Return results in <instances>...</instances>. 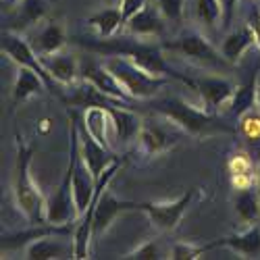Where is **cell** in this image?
Masks as SVG:
<instances>
[{"mask_svg": "<svg viewBox=\"0 0 260 260\" xmlns=\"http://www.w3.org/2000/svg\"><path fill=\"white\" fill-rule=\"evenodd\" d=\"M148 38H140V36H111V38H77L75 42L79 46L88 48L90 52H96L100 56H127L134 62H138L140 67H144L146 71H150L152 75L158 77H171L177 79L185 85L191 88V77L177 73L175 69L167 62L165 54H162V46L160 42H146Z\"/></svg>", "mask_w": 260, "mask_h": 260, "instance_id": "6da1fadb", "label": "cell"}, {"mask_svg": "<svg viewBox=\"0 0 260 260\" xmlns=\"http://www.w3.org/2000/svg\"><path fill=\"white\" fill-rule=\"evenodd\" d=\"M152 111L165 117L171 125L193 140H208L214 136H235L237 127L225 123L219 115H210L204 108L185 102L179 96L152 98Z\"/></svg>", "mask_w": 260, "mask_h": 260, "instance_id": "7a4b0ae2", "label": "cell"}, {"mask_svg": "<svg viewBox=\"0 0 260 260\" xmlns=\"http://www.w3.org/2000/svg\"><path fill=\"white\" fill-rule=\"evenodd\" d=\"M17 158H15V177H13V193L19 212L25 216L29 225H46V200L42 191L31 179V160H34V146L17 134Z\"/></svg>", "mask_w": 260, "mask_h": 260, "instance_id": "3957f363", "label": "cell"}, {"mask_svg": "<svg viewBox=\"0 0 260 260\" xmlns=\"http://www.w3.org/2000/svg\"><path fill=\"white\" fill-rule=\"evenodd\" d=\"M104 67L111 71L119 83L125 88V92L132 96V100H152L160 92V88L167 83L169 77H158L140 67L127 56H106Z\"/></svg>", "mask_w": 260, "mask_h": 260, "instance_id": "277c9868", "label": "cell"}, {"mask_svg": "<svg viewBox=\"0 0 260 260\" xmlns=\"http://www.w3.org/2000/svg\"><path fill=\"white\" fill-rule=\"evenodd\" d=\"M160 46H162V50L175 52L206 71H225L227 67H231L225 60V56L221 54V50H216L208 42V38L196 29L183 31L181 36L173 38V40H165V42H160Z\"/></svg>", "mask_w": 260, "mask_h": 260, "instance_id": "5b68a950", "label": "cell"}, {"mask_svg": "<svg viewBox=\"0 0 260 260\" xmlns=\"http://www.w3.org/2000/svg\"><path fill=\"white\" fill-rule=\"evenodd\" d=\"M0 46H3V54L9 56L13 62H17L19 67H27V69H34L42 79H44L48 92L56 94L60 98L62 94V85L46 71L44 62H42V56L38 54V50L34 48V44L21 36L19 31H13V29H5L3 31V42H0Z\"/></svg>", "mask_w": 260, "mask_h": 260, "instance_id": "8992f818", "label": "cell"}, {"mask_svg": "<svg viewBox=\"0 0 260 260\" xmlns=\"http://www.w3.org/2000/svg\"><path fill=\"white\" fill-rule=\"evenodd\" d=\"M196 196H198V187H189L173 202H140V210L158 231H173L177 229V225L181 223L183 214L187 212Z\"/></svg>", "mask_w": 260, "mask_h": 260, "instance_id": "52a82bcc", "label": "cell"}, {"mask_svg": "<svg viewBox=\"0 0 260 260\" xmlns=\"http://www.w3.org/2000/svg\"><path fill=\"white\" fill-rule=\"evenodd\" d=\"M191 90H196L202 98V108L210 115H219L221 108L229 106L237 85L221 75H204L191 77Z\"/></svg>", "mask_w": 260, "mask_h": 260, "instance_id": "ba28073f", "label": "cell"}, {"mask_svg": "<svg viewBox=\"0 0 260 260\" xmlns=\"http://www.w3.org/2000/svg\"><path fill=\"white\" fill-rule=\"evenodd\" d=\"M132 210H140V202L119 200L106 187L100 193V198L96 202V210H94V227H92V240H94V244L108 231V227L113 225V221L117 219L119 214L132 212Z\"/></svg>", "mask_w": 260, "mask_h": 260, "instance_id": "9c48e42d", "label": "cell"}, {"mask_svg": "<svg viewBox=\"0 0 260 260\" xmlns=\"http://www.w3.org/2000/svg\"><path fill=\"white\" fill-rule=\"evenodd\" d=\"M79 154L85 160V165L90 167V171L94 173L96 181L102 177V173L111 167L115 160H119V156L113 152L108 146L100 144L88 129L83 127L81 119H79Z\"/></svg>", "mask_w": 260, "mask_h": 260, "instance_id": "30bf717a", "label": "cell"}, {"mask_svg": "<svg viewBox=\"0 0 260 260\" xmlns=\"http://www.w3.org/2000/svg\"><path fill=\"white\" fill-rule=\"evenodd\" d=\"M71 235L67 233H50L42 235L25 246V258L29 260H52V258H75V244L67 242Z\"/></svg>", "mask_w": 260, "mask_h": 260, "instance_id": "8fae6325", "label": "cell"}, {"mask_svg": "<svg viewBox=\"0 0 260 260\" xmlns=\"http://www.w3.org/2000/svg\"><path fill=\"white\" fill-rule=\"evenodd\" d=\"M79 71L81 77L92 81L100 92H104L106 96H111L123 104L132 102V96L125 92V88L119 83V79L104 67V62H96V60H88V62H79Z\"/></svg>", "mask_w": 260, "mask_h": 260, "instance_id": "7c38bea8", "label": "cell"}, {"mask_svg": "<svg viewBox=\"0 0 260 260\" xmlns=\"http://www.w3.org/2000/svg\"><path fill=\"white\" fill-rule=\"evenodd\" d=\"M96 177L94 173L90 171V167L85 165V160L81 158L79 150H77V156H75V167H73V198H75V206L79 216L88 210L94 193H96Z\"/></svg>", "mask_w": 260, "mask_h": 260, "instance_id": "4fadbf2b", "label": "cell"}, {"mask_svg": "<svg viewBox=\"0 0 260 260\" xmlns=\"http://www.w3.org/2000/svg\"><path fill=\"white\" fill-rule=\"evenodd\" d=\"M138 144L142 154L146 156H160L167 154L171 148L177 146V138L171 136L165 127L156 125V123H144L138 136Z\"/></svg>", "mask_w": 260, "mask_h": 260, "instance_id": "5bb4252c", "label": "cell"}, {"mask_svg": "<svg viewBox=\"0 0 260 260\" xmlns=\"http://www.w3.org/2000/svg\"><path fill=\"white\" fill-rule=\"evenodd\" d=\"M106 111H108V115H111V127L115 129L117 140L123 146L138 140L144 121L132 111V108L123 106V104H115V106H108Z\"/></svg>", "mask_w": 260, "mask_h": 260, "instance_id": "9a60e30c", "label": "cell"}, {"mask_svg": "<svg viewBox=\"0 0 260 260\" xmlns=\"http://www.w3.org/2000/svg\"><path fill=\"white\" fill-rule=\"evenodd\" d=\"M165 17L158 11V7H150L146 5L140 13H136L132 19L125 23L129 34L140 36V38H160L165 34Z\"/></svg>", "mask_w": 260, "mask_h": 260, "instance_id": "2e32d148", "label": "cell"}, {"mask_svg": "<svg viewBox=\"0 0 260 260\" xmlns=\"http://www.w3.org/2000/svg\"><path fill=\"white\" fill-rule=\"evenodd\" d=\"M214 248H229L231 252L244 258H254L260 254V227L250 225L244 233H233L227 237H219L212 242Z\"/></svg>", "mask_w": 260, "mask_h": 260, "instance_id": "e0dca14e", "label": "cell"}, {"mask_svg": "<svg viewBox=\"0 0 260 260\" xmlns=\"http://www.w3.org/2000/svg\"><path fill=\"white\" fill-rule=\"evenodd\" d=\"M42 62H44L46 71L62 85V88H67V85L75 83L79 77H81V71H79V62L75 56L71 54H46L42 56Z\"/></svg>", "mask_w": 260, "mask_h": 260, "instance_id": "ac0fdd59", "label": "cell"}, {"mask_svg": "<svg viewBox=\"0 0 260 260\" xmlns=\"http://www.w3.org/2000/svg\"><path fill=\"white\" fill-rule=\"evenodd\" d=\"M46 17V0H19V7L9 19L7 29L25 31Z\"/></svg>", "mask_w": 260, "mask_h": 260, "instance_id": "d6986e66", "label": "cell"}, {"mask_svg": "<svg viewBox=\"0 0 260 260\" xmlns=\"http://www.w3.org/2000/svg\"><path fill=\"white\" fill-rule=\"evenodd\" d=\"M252 44H256L254 31L246 23L240 29H235V31H231V34H227L223 38V42H221V54L225 56V60L229 64H237V60H240L250 50Z\"/></svg>", "mask_w": 260, "mask_h": 260, "instance_id": "ffe728a7", "label": "cell"}, {"mask_svg": "<svg viewBox=\"0 0 260 260\" xmlns=\"http://www.w3.org/2000/svg\"><path fill=\"white\" fill-rule=\"evenodd\" d=\"M42 90H48L46 83H44V79H42L34 69L19 67L17 77H15V85H13V102H15V104L25 102V100H29L31 96L40 94Z\"/></svg>", "mask_w": 260, "mask_h": 260, "instance_id": "44dd1931", "label": "cell"}, {"mask_svg": "<svg viewBox=\"0 0 260 260\" xmlns=\"http://www.w3.org/2000/svg\"><path fill=\"white\" fill-rule=\"evenodd\" d=\"M235 214L244 225H256L260 219V191L250 185L246 189H237L235 196Z\"/></svg>", "mask_w": 260, "mask_h": 260, "instance_id": "7402d4cb", "label": "cell"}, {"mask_svg": "<svg viewBox=\"0 0 260 260\" xmlns=\"http://www.w3.org/2000/svg\"><path fill=\"white\" fill-rule=\"evenodd\" d=\"M229 175H231V183L235 189H246L250 185L256 183V171H254V162L246 152H235L229 162Z\"/></svg>", "mask_w": 260, "mask_h": 260, "instance_id": "603a6c76", "label": "cell"}, {"mask_svg": "<svg viewBox=\"0 0 260 260\" xmlns=\"http://www.w3.org/2000/svg\"><path fill=\"white\" fill-rule=\"evenodd\" d=\"M64 42H67V36H64V29L60 23H48L46 27H42L40 34L34 40V48L38 50L40 56H46V54H56L62 50Z\"/></svg>", "mask_w": 260, "mask_h": 260, "instance_id": "cb8c5ba5", "label": "cell"}, {"mask_svg": "<svg viewBox=\"0 0 260 260\" xmlns=\"http://www.w3.org/2000/svg\"><path fill=\"white\" fill-rule=\"evenodd\" d=\"M256 90H258V83H256V71L250 75V79L242 85H237V90L229 102V106L225 108V113L231 117H242L246 111L256 106Z\"/></svg>", "mask_w": 260, "mask_h": 260, "instance_id": "d4e9b609", "label": "cell"}, {"mask_svg": "<svg viewBox=\"0 0 260 260\" xmlns=\"http://www.w3.org/2000/svg\"><path fill=\"white\" fill-rule=\"evenodd\" d=\"M81 123L100 144L111 148V142H108V138H106V127L111 125V115H108L106 108H100V106L85 108V113L81 117Z\"/></svg>", "mask_w": 260, "mask_h": 260, "instance_id": "484cf974", "label": "cell"}, {"mask_svg": "<svg viewBox=\"0 0 260 260\" xmlns=\"http://www.w3.org/2000/svg\"><path fill=\"white\" fill-rule=\"evenodd\" d=\"M88 25H92L98 31V36L111 38V36H117V31L125 25V19L121 9H104L88 19Z\"/></svg>", "mask_w": 260, "mask_h": 260, "instance_id": "4316f807", "label": "cell"}, {"mask_svg": "<svg viewBox=\"0 0 260 260\" xmlns=\"http://www.w3.org/2000/svg\"><path fill=\"white\" fill-rule=\"evenodd\" d=\"M196 19L206 29H214L216 25H221V0H196Z\"/></svg>", "mask_w": 260, "mask_h": 260, "instance_id": "83f0119b", "label": "cell"}, {"mask_svg": "<svg viewBox=\"0 0 260 260\" xmlns=\"http://www.w3.org/2000/svg\"><path fill=\"white\" fill-rule=\"evenodd\" d=\"M237 132L250 144H260V111L256 106L237 117Z\"/></svg>", "mask_w": 260, "mask_h": 260, "instance_id": "f1b7e54d", "label": "cell"}, {"mask_svg": "<svg viewBox=\"0 0 260 260\" xmlns=\"http://www.w3.org/2000/svg\"><path fill=\"white\" fill-rule=\"evenodd\" d=\"M212 248H214L212 242L206 244V246H193V244L179 242V244H175V246L171 248L169 258H173V260H196V258H200L202 254H206V252L212 250Z\"/></svg>", "mask_w": 260, "mask_h": 260, "instance_id": "f546056e", "label": "cell"}, {"mask_svg": "<svg viewBox=\"0 0 260 260\" xmlns=\"http://www.w3.org/2000/svg\"><path fill=\"white\" fill-rule=\"evenodd\" d=\"M158 11L169 23H181L183 19V0H158Z\"/></svg>", "mask_w": 260, "mask_h": 260, "instance_id": "4dcf8cb0", "label": "cell"}, {"mask_svg": "<svg viewBox=\"0 0 260 260\" xmlns=\"http://www.w3.org/2000/svg\"><path fill=\"white\" fill-rule=\"evenodd\" d=\"M123 258H134V260H154V258H162V252H160V246L156 240H148L144 242L142 246H138L134 252L125 254Z\"/></svg>", "mask_w": 260, "mask_h": 260, "instance_id": "1f68e13d", "label": "cell"}, {"mask_svg": "<svg viewBox=\"0 0 260 260\" xmlns=\"http://www.w3.org/2000/svg\"><path fill=\"white\" fill-rule=\"evenodd\" d=\"M148 3L146 0H121V13H123V19H125V23L129 19H132L136 13H140Z\"/></svg>", "mask_w": 260, "mask_h": 260, "instance_id": "d6a6232c", "label": "cell"}, {"mask_svg": "<svg viewBox=\"0 0 260 260\" xmlns=\"http://www.w3.org/2000/svg\"><path fill=\"white\" fill-rule=\"evenodd\" d=\"M237 5H240V0H221V9H223L221 27H223V29H227V27L233 23V17H235V11H237Z\"/></svg>", "mask_w": 260, "mask_h": 260, "instance_id": "836d02e7", "label": "cell"}, {"mask_svg": "<svg viewBox=\"0 0 260 260\" xmlns=\"http://www.w3.org/2000/svg\"><path fill=\"white\" fill-rule=\"evenodd\" d=\"M248 25L252 27L254 31V40H256V46L260 50V7H254L250 11V21H248Z\"/></svg>", "mask_w": 260, "mask_h": 260, "instance_id": "e575fe53", "label": "cell"}, {"mask_svg": "<svg viewBox=\"0 0 260 260\" xmlns=\"http://www.w3.org/2000/svg\"><path fill=\"white\" fill-rule=\"evenodd\" d=\"M256 108L260 111V85H258V90H256Z\"/></svg>", "mask_w": 260, "mask_h": 260, "instance_id": "d590c367", "label": "cell"}, {"mask_svg": "<svg viewBox=\"0 0 260 260\" xmlns=\"http://www.w3.org/2000/svg\"><path fill=\"white\" fill-rule=\"evenodd\" d=\"M256 185L260 187V162H258V169H256Z\"/></svg>", "mask_w": 260, "mask_h": 260, "instance_id": "8d00e7d4", "label": "cell"}, {"mask_svg": "<svg viewBox=\"0 0 260 260\" xmlns=\"http://www.w3.org/2000/svg\"><path fill=\"white\" fill-rule=\"evenodd\" d=\"M19 0H3V5H17Z\"/></svg>", "mask_w": 260, "mask_h": 260, "instance_id": "74e56055", "label": "cell"}]
</instances>
